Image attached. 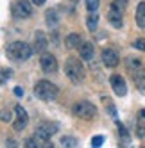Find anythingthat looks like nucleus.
Instances as JSON below:
<instances>
[{"label": "nucleus", "mask_w": 145, "mask_h": 148, "mask_svg": "<svg viewBox=\"0 0 145 148\" xmlns=\"http://www.w3.org/2000/svg\"><path fill=\"white\" fill-rule=\"evenodd\" d=\"M47 47H48V39H47L45 32L36 30V34H34V52H38V54H43V52L47 50Z\"/></svg>", "instance_id": "obj_13"}, {"label": "nucleus", "mask_w": 145, "mask_h": 148, "mask_svg": "<svg viewBox=\"0 0 145 148\" xmlns=\"http://www.w3.org/2000/svg\"><path fill=\"white\" fill-rule=\"evenodd\" d=\"M99 0H86V9H88V11L90 13H93V11H97V9H99Z\"/></svg>", "instance_id": "obj_23"}, {"label": "nucleus", "mask_w": 145, "mask_h": 148, "mask_svg": "<svg viewBox=\"0 0 145 148\" xmlns=\"http://www.w3.org/2000/svg\"><path fill=\"white\" fill-rule=\"evenodd\" d=\"M136 134L140 137H145V109L138 112V125H136Z\"/></svg>", "instance_id": "obj_18"}, {"label": "nucleus", "mask_w": 145, "mask_h": 148, "mask_svg": "<svg viewBox=\"0 0 145 148\" xmlns=\"http://www.w3.org/2000/svg\"><path fill=\"white\" fill-rule=\"evenodd\" d=\"M86 27H88V30H97V27H99V14H97V11H93V13H90L88 14V18H86Z\"/></svg>", "instance_id": "obj_17"}, {"label": "nucleus", "mask_w": 145, "mask_h": 148, "mask_svg": "<svg viewBox=\"0 0 145 148\" xmlns=\"http://www.w3.org/2000/svg\"><path fill=\"white\" fill-rule=\"evenodd\" d=\"M39 64H41V70L45 73H56L57 71V59H56L54 54L43 52V54H41V59H39Z\"/></svg>", "instance_id": "obj_8"}, {"label": "nucleus", "mask_w": 145, "mask_h": 148, "mask_svg": "<svg viewBox=\"0 0 145 148\" xmlns=\"http://www.w3.org/2000/svg\"><path fill=\"white\" fill-rule=\"evenodd\" d=\"M100 59H102V62H104V66H108V68H115V66H118V62H120L118 52L113 50V48H104V50H102Z\"/></svg>", "instance_id": "obj_9"}, {"label": "nucleus", "mask_w": 145, "mask_h": 148, "mask_svg": "<svg viewBox=\"0 0 145 148\" xmlns=\"http://www.w3.org/2000/svg\"><path fill=\"white\" fill-rule=\"evenodd\" d=\"M27 123H29V114H27V111L22 107V105H14V121H13V129L14 130H23L25 127H27Z\"/></svg>", "instance_id": "obj_7"}, {"label": "nucleus", "mask_w": 145, "mask_h": 148, "mask_svg": "<svg viewBox=\"0 0 145 148\" xmlns=\"http://www.w3.org/2000/svg\"><path fill=\"white\" fill-rule=\"evenodd\" d=\"M127 2H129V0H113L111 5L120 9V11H126V9H127Z\"/></svg>", "instance_id": "obj_21"}, {"label": "nucleus", "mask_w": 145, "mask_h": 148, "mask_svg": "<svg viewBox=\"0 0 145 148\" xmlns=\"http://www.w3.org/2000/svg\"><path fill=\"white\" fill-rule=\"evenodd\" d=\"M108 20L115 29H122V25H124V11H120V9L111 5L109 11H108Z\"/></svg>", "instance_id": "obj_12"}, {"label": "nucleus", "mask_w": 145, "mask_h": 148, "mask_svg": "<svg viewBox=\"0 0 145 148\" xmlns=\"http://www.w3.org/2000/svg\"><path fill=\"white\" fill-rule=\"evenodd\" d=\"M109 82H111V88H113L117 97H126L127 95V84H126L122 75H111Z\"/></svg>", "instance_id": "obj_10"}, {"label": "nucleus", "mask_w": 145, "mask_h": 148, "mask_svg": "<svg viewBox=\"0 0 145 148\" xmlns=\"http://www.w3.org/2000/svg\"><path fill=\"white\" fill-rule=\"evenodd\" d=\"M45 16H47V25L54 29V27L57 25V22H59V16H57V13H56V9H48Z\"/></svg>", "instance_id": "obj_19"}, {"label": "nucleus", "mask_w": 145, "mask_h": 148, "mask_svg": "<svg viewBox=\"0 0 145 148\" xmlns=\"http://www.w3.org/2000/svg\"><path fill=\"white\" fill-rule=\"evenodd\" d=\"M131 71V77H133V82L142 93H145V68L143 66H138L134 70H129Z\"/></svg>", "instance_id": "obj_11"}, {"label": "nucleus", "mask_w": 145, "mask_h": 148, "mask_svg": "<svg viewBox=\"0 0 145 148\" xmlns=\"http://www.w3.org/2000/svg\"><path fill=\"white\" fill-rule=\"evenodd\" d=\"M102 143H104V137H102V136H95V137H91V146L99 148V146H102Z\"/></svg>", "instance_id": "obj_25"}, {"label": "nucleus", "mask_w": 145, "mask_h": 148, "mask_svg": "<svg viewBox=\"0 0 145 148\" xmlns=\"http://www.w3.org/2000/svg\"><path fill=\"white\" fill-rule=\"evenodd\" d=\"M32 2H29V0H14L13 5H11V13L14 18H30L32 16Z\"/></svg>", "instance_id": "obj_5"}, {"label": "nucleus", "mask_w": 145, "mask_h": 148, "mask_svg": "<svg viewBox=\"0 0 145 148\" xmlns=\"http://www.w3.org/2000/svg\"><path fill=\"white\" fill-rule=\"evenodd\" d=\"M133 47L136 48V50H142V52H145V38H138V39L133 43Z\"/></svg>", "instance_id": "obj_24"}, {"label": "nucleus", "mask_w": 145, "mask_h": 148, "mask_svg": "<svg viewBox=\"0 0 145 148\" xmlns=\"http://www.w3.org/2000/svg\"><path fill=\"white\" fill-rule=\"evenodd\" d=\"M14 95H16V97H22V95H23V89H20V88H14Z\"/></svg>", "instance_id": "obj_27"}, {"label": "nucleus", "mask_w": 145, "mask_h": 148, "mask_svg": "<svg viewBox=\"0 0 145 148\" xmlns=\"http://www.w3.org/2000/svg\"><path fill=\"white\" fill-rule=\"evenodd\" d=\"M93 54H95V47H93V43H90V41L81 43V47H79V56H81L82 61H91L93 59Z\"/></svg>", "instance_id": "obj_14"}, {"label": "nucleus", "mask_w": 145, "mask_h": 148, "mask_svg": "<svg viewBox=\"0 0 145 148\" xmlns=\"http://www.w3.org/2000/svg\"><path fill=\"white\" fill-rule=\"evenodd\" d=\"M32 50L25 41H13L9 43L6 48V54L11 61H27L30 56H32Z\"/></svg>", "instance_id": "obj_2"}, {"label": "nucleus", "mask_w": 145, "mask_h": 148, "mask_svg": "<svg viewBox=\"0 0 145 148\" xmlns=\"http://www.w3.org/2000/svg\"><path fill=\"white\" fill-rule=\"evenodd\" d=\"M61 143H63V146H68V148L77 146V139L75 137H70V136H65L63 139H61Z\"/></svg>", "instance_id": "obj_20"}, {"label": "nucleus", "mask_w": 145, "mask_h": 148, "mask_svg": "<svg viewBox=\"0 0 145 148\" xmlns=\"http://www.w3.org/2000/svg\"><path fill=\"white\" fill-rule=\"evenodd\" d=\"M34 95L43 102H52L59 97V88L50 80H38L34 86Z\"/></svg>", "instance_id": "obj_3"}, {"label": "nucleus", "mask_w": 145, "mask_h": 148, "mask_svg": "<svg viewBox=\"0 0 145 148\" xmlns=\"http://www.w3.org/2000/svg\"><path fill=\"white\" fill-rule=\"evenodd\" d=\"M57 130V127L54 123H48V121H43V123H39L36 127V132L34 136H38L41 141H45V143H50V137H52Z\"/></svg>", "instance_id": "obj_6"}, {"label": "nucleus", "mask_w": 145, "mask_h": 148, "mask_svg": "<svg viewBox=\"0 0 145 148\" xmlns=\"http://www.w3.org/2000/svg\"><path fill=\"white\" fill-rule=\"evenodd\" d=\"M30 2H32L34 5H43V4L47 2V0H30Z\"/></svg>", "instance_id": "obj_26"}, {"label": "nucleus", "mask_w": 145, "mask_h": 148, "mask_svg": "<svg viewBox=\"0 0 145 148\" xmlns=\"http://www.w3.org/2000/svg\"><path fill=\"white\" fill-rule=\"evenodd\" d=\"M127 68L129 70H134V68H138V66H142V62H140V59H134V57H127Z\"/></svg>", "instance_id": "obj_22"}, {"label": "nucleus", "mask_w": 145, "mask_h": 148, "mask_svg": "<svg viewBox=\"0 0 145 148\" xmlns=\"http://www.w3.org/2000/svg\"><path fill=\"white\" fill-rule=\"evenodd\" d=\"M81 43H82V39H81V36H79V34H75V32L68 34V36H66V39H65L66 48H77V47H81Z\"/></svg>", "instance_id": "obj_16"}, {"label": "nucleus", "mask_w": 145, "mask_h": 148, "mask_svg": "<svg viewBox=\"0 0 145 148\" xmlns=\"http://www.w3.org/2000/svg\"><path fill=\"white\" fill-rule=\"evenodd\" d=\"M65 73L72 84H81L86 77V70L77 57H68L65 62Z\"/></svg>", "instance_id": "obj_1"}, {"label": "nucleus", "mask_w": 145, "mask_h": 148, "mask_svg": "<svg viewBox=\"0 0 145 148\" xmlns=\"http://www.w3.org/2000/svg\"><path fill=\"white\" fill-rule=\"evenodd\" d=\"M134 20H136V25L140 29H145V2H140L136 7V14H134Z\"/></svg>", "instance_id": "obj_15"}, {"label": "nucleus", "mask_w": 145, "mask_h": 148, "mask_svg": "<svg viewBox=\"0 0 145 148\" xmlns=\"http://www.w3.org/2000/svg\"><path fill=\"white\" fill-rule=\"evenodd\" d=\"M72 114L75 116V118H81V120H93L97 116V107L93 105L91 102L88 100H79L72 105Z\"/></svg>", "instance_id": "obj_4"}]
</instances>
